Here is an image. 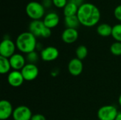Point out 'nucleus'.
Listing matches in <instances>:
<instances>
[{
    "label": "nucleus",
    "mask_w": 121,
    "mask_h": 120,
    "mask_svg": "<svg viewBox=\"0 0 121 120\" xmlns=\"http://www.w3.org/2000/svg\"><path fill=\"white\" fill-rule=\"evenodd\" d=\"M77 16L81 25L86 27H93L99 23L101 18V12L94 4L84 3L79 7Z\"/></svg>",
    "instance_id": "obj_1"
},
{
    "label": "nucleus",
    "mask_w": 121,
    "mask_h": 120,
    "mask_svg": "<svg viewBox=\"0 0 121 120\" xmlns=\"http://www.w3.org/2000/svg\"><path fill=\"white\" fill-rule=\"evenodd\" d=\"M16 45L17 49L23 53L28 54L34 52L37 46L36 37L30 32H23L17 37Z\"/></svg>",
    "instance_id": "obj_2"
},
{
    "label": "nucleus",
    "mask_w": 121,
    "mask_h": 120,
    "mask_svg": "<svg viewBox=\"0 0 121 120\" xmlns=\"http://www.w3.org/2000/svg\"><path fill=\"white\" fill-rule=\"evenodd\" d=\"M26 12L29 18L34 20H40L45 15V7L38 1H30L26 6Z\"/></svg>",
    "instance_id": "obj_3"
},
{
    "label": "nucleus",
    "mask_w": 121,
    "mask_h": 120,
    "mask_svg": "<svg viewBox=\"0 0 121 120\" xmlns=\"http://www.w3.org/2000/svg\"><path fill=\"white\" fill-rule=\"evenodd\" d=\"M118 111L113 105H104L101 107L98 110V118L99 120H115Z\"/></svg>",
    "instance_id": "obj_4"
},
{
    "label": "nucleus",
    "mask_w": 121,
    "mask_h": 120,
    "mask_svg": "<svg viewBox=\"0 0 121 120\" xmlns=\"http://www.w3.org/2000/svg\"><path fill=\"white\" fill-rule=\"evenodd\" d=\"M16 47V43L10 39L3 40L0 44V56L9 59L15 54Z\"/></svg>",
    "instance_id": "obj_5"
},
{
    "label": "nucleus",
    "mask_w": 121,
    "mask_h": 120,
    "mask_svg": "<svg viewBox=\"0 0 121 120\" xmlns=\"http://www.w3.org/2000/svg\"><path fill=\"white\" fill-rule=\"evenodd\" d=\"M24 80L27 81H32L35 80L39 74V69L35 64L28 63L21 71Z\"/></svg>",
    "instance_id": "obj_6"
},
{
    "label": "nucleus",
    "mask_w": 121,
    "mask_h": 120,
    "mask_svg": "<svg viewBox=\"0 0 121 120\" xmlns=\"http://www.w3.org/2000/svg\"><path fill=\"white\" fill-rule=\"evenodd\" d=\"M32 116L31 110L25 105H20L16 108L12 115L13 120H30Z\"/></svg>",
    "instance_id": "obj_7"
},
{
    "label": "nucleus",
    "mask_w": 121,
    "mask_h": 120,
    "mask_svg": "<svg viewBox=\"0 0 121 120\" xmlns=\"http://www.w3.org/2000/svg\"><path fill=\"white\" fill-rule=\"evenodd\" d=\"M7 80L9 84L14 88L20 87L25 81L21 71L16 70H13L9 73Z\"/></svg>",
    "instance_id": "obj_8"
},
{
    "label": "nucleus",
    "mask_w": 121,
    "mask_h": 120,
    "mask_svg": "<svg viewBox=\"0 0 121 120\" xmlns=\"http://www.w3.org/2000/svg\"><path fill=\"white\" fill-rule=\"evenodd\" d=\"M59 57V50L53 47L49 46L44 48L40 52V57L45 62H52Z\"/></svg>",
    "instance_id": "obj_9"
},
{
    "label": "nucleus",
    "mask_w": 121,
    "mask_h": 120,
    "mask_svg": "<svg viewBox=\"0 0 121 120\" xmlns=\"http://www.w3.org/2000/svg\"><path fill=\"white\" fill-rule=\"evenodd\" d=\"M13 106L9 101L2 100L0 102V120H8L13 115Z\"/></svg>",
    "instance_id": "obj_10"
},
{
    "label": "nucleus",
    "mask_w": 121,
    "mask_h": 120,
    "mask_svg": "<svg viewBox=\"0 0 121 120\" xmlns=\"http://www.w3.org/2000/svg\"><path fill=\"white\" fill-rule=\"evenodd\" d=\"M68 71L74 76H79L83 71V63L82 60L77 58L71 59L68 64Z\"/></svg>",
    "instance_id": "obj_11"
},
{
    "label": "nucleus",
    "mask_w": 121,
    "mask_h": 120,
    "mask_svg": "<svg viewBox=\"0 0 121 120\" xmlns=\"http://www.w3.org/2000/svg\"><path fill=\"white\" fill-rule=\"evenodd\" d=\"M9 62L11 66V69L16 71H21L25 66L26 59L21 54H14L9 58Z\"/></svg>",
    "instance_id": "obj_12"
},
{
    "label": "nucleus",
    "mask_w": 121,
    "mask_h": 120,
    "mask_svg": "<svg viewBox=\"0 0 121 120\" xmlns=\"http://www.w3.org/2000/svg\"><path fill=\"white\" fill-rule=\"evenodd\" d=\"M79 33L77 29L66 28L62 33V40L67 44H72L77 41Z\"/></svg>",
    "instance_id": "obj_13"
},
{
    "label": "nucleus",
    "mask_w": 121,
    "mask_h": 120,
    "mask_svg": "<svg viewBox=\"0 0 121 120\" xmlns=\"http://www.w3.org/2000/svg\"><path fill=\"white\" fill-rule=\"evenodd\" d=\"M43 21L46 27L52 29L53 28H55L59 24L60 17L56 13L50 12L45 15Z\"/></svg>",
    "instance_id": "obj_14"
},
{
    "label": "nucleus",
    "mask_w": 121,
    "mask_h": 120,
    "mask_svg": "<svg viewBox=\"0 0 121 120\" xmlns=\"http://www.w3.org/2000/svg\"><path fill=\"white\" fill-rule=\"evenodd\" d=\"M43 21L40 20H34L30 22L29 25V32L34 35L35 37H41L42 32L45 28Z\"/></svg>",
    "instance_id": "obj_15"
},
{
    "label": "nucleus",
    "mask_w": 121,
    "mask_h": 120,
    "mask_svg": "<svg viewBox=\"0 0 121 120\" xmlns=\"http://www.w3.org/2000/svg\"><path fill=\"white\" fill-rule=\"evenodd\" d=\"M79 7L77 4L68 1L67 5L64 7L63 8V13L65 15V17H68V16H75L77 14Z\"/></svg>",
    "instance_id": "obj_16"
},
{
    "label": "nucleus",
    "mask_w": 121,
    "mask_h": 120,
    "mask_svg": "<svg viewBox=\"0 0 121 120\" xmlns=\"http://www.w3.org/2000/svg\"><path fill=\"white\" fill-rule=\"evenodd\" d=\"M113 27L107 23L100 24L96 29L98 34L102 37H108L112 35Z\"/></svg>",
    "instance_id": "obj_17"
},
{
    "label": "nucleus",
    "mask_w": 121,
    "mask_h": 120,
    "mask_svg": "<svg viewBox=\"0 0 121 120\" xmlns=\"http://www.w3.org/2000/svg\"><path fill=\"white\" fill-rule=\"evenodd\" d=\"M65 25L67 26V28L77 29V28L80 24V22L79 21L77 16L75 15L72 16L65 17Z\"/></svg>",
    "instance_id": "obj_18"
},
{
    "label": "nucleus",
    "mask_w": 121,
    "mask_h": 120,
    "mask_svg": "<svg viewBox=\"0 0 121 120\" xmlns=\"http://www.w3.org/2000/svg\"><path fill=\"white\" fill-rule=\"evenodd\" d=\"M11 69V66L9 58H6L0 56V73L1 74H5L9 72Z\"/></svg>",
    "instance_id": "obj_19"
},
{
    "label": "nucleus",
    "mask_w": 121,
    "mask_h": 120,
    "mask_svg": "<svg viewBox=\"0 0 121 120\" xmlns=\"http://www.w3.org/2000/svg\"><path fill=\"white\" fill-rule=\"evenodd\" d=\"M88 54V50L86 48V46L84 45H79L77 50H76V56L77 58L80 59V60H83L84 59Z\"/></svg>",
    "instance_id": "obj_20"
},
{
    "label": "nucleus",
    "mask_w": 121,
    "mask_h": 120,
    "mask_svg": "<svg viewBox=\"0 0 121 120\" xmlns=\"http://www.w3.org/2000/svg\"><path fill=\"white\" fill-rule=\"evenodd\" d=\"M111 35L117 42H121V23L116 24L113 27Z\"/></svg>",
    "instance_id": "obj_21"
},
{
    "label": "nucleus",
    "mask_w": 121,
    "mask_h": 120,
    "mask_svg": "<svg viewBox=\"0 0 121 120\" xmlns=\"http://www.w3.org/2000/svg\"><path fill=\"white\" fill-rule=\"evenodd\" d=\"M110 51L111 54L116 56L121 55V42H113L110 47Z\"/></svg>",
    "instance_id": "obj_22"
},
{
    "label": "nucleus",
    "mask_w": 121,
    "mask_h": 120,
    "mask_svg": "<svg viewBox=\"0 0 121 120\" xmlns=\"http://www.w3.org/2000/svg\"><path fill=\"white\" fill-rule=\"evenodd\" d=\"M26 60L30 64H35L38 60V55L36 52H32L28 54H27V58Z\"/></svg>",
    "instance_id": "obj_23"
},
{
    "label": "nucleus",
    "mask_w": 121,
    "mask_h": 120,
    "mask_svg": "<svg viewBox=\"0 0 121 120\" xmlns=\"http://www.w3.org/2000/svg\"><path fill=\"white\" fill-rule=\"evenodd\" d=\"M52 2L55 6H56L57 8H64V7L68 3L67 0H52Z\"/></svg>",
    "instance_id": "obj_24"
},
{
    "label": "nucleus",
    "mask_w": 121,
    "mask_h": 120,
    "mask_svg": "<svg viewBox=\"0 0 121 120\" xmlns=\"http://www.w3.org/2000/svg\"><path fill=\"white\" fill-rule=\"evenodd\" d=\"M114 16L117 20L121 21V4L117 6L114 9Z\"/></svg>",
    "instance_id": "obj_25"
},
{
    "label": "nucleus",
    "mask_w": 121,
    "mask_h": 120,
    "mask_svg": "<svg viewBox=\"0 0 121 120\" xmlns=\"http://www.w3.org/2000/svg\"><path fill=\"white\" fill-rule=\"evenodd\" d=\"M51 34H52L51 29L45 26V28L43 29V32H42L41 37H44V38H48V37H49L51 35Z\"/></svg>",
    "instance_id": "obj_26"
},
{
    "label": "nucleus",
    "mask_w": 121,
    "mask_h": 120,
    "mask_svg": "<svg viewBox=\"0 0 121 120\" xmlns=\"http://www.w3.org/2000/svg\"><path fill=\"white\" fill-rule=\"evenodd\" d=\"M30 120H46V117L42 114H35L32 116Z\"/></svg>",
    "instance_id": "obj_27"
},
{
    "label": "nucleus",
    "mask_w": 121,
    "mask_h": 120,
    "mask_svg": "<svg viewBox=\"0 0 121 120\" xmlns=\"http://www.w3.org/2000/svg\"><path fill=\"white\" fill-rule=\"evenodd\" d=\"M69 1L72 2V3L77 4L78 6H80L82 4H84L83 3V0H69Z\"/></svg>",
    "instance_id": "obj_28"
},
{
    "label": "nucleus",
    "mask_w": 121,
    "mask_h": 120,
    "mask_svg": "<svg viewBox=\"0 0 121 120\" xmlns=\"http://www.w3.org/2000/svg\"><path fill=\"white\" fill-rule=\"evenodd\" d=\"M115 120H121V112H118V115H117Z\"/></svg>",
    "instance_id": "obj_29"
},
{
    "label": "nucleus",
    "mask_w": 121,
    "mask_h": 120,
    "mask_svg": "<svg viewBox=\"0 0 121 120\" xmlns=\"http://www.w3.org/2000/svg\"><path fill=\"white\" fill-rule=\"evenodd\" d=\"M118 103H119V105L121 106V94L120 95L119 98H118Z\"/></svg>",
    "instance_id": "obj_30"
},
{
    "label": "nucleus",
    "mask_w": 121,
    "mask_h": 120,
    "mask_svg": "<svg viewBox=\"0 0 121 120\" xmlns=\"http://www.w3.org/2000/svg\"><path fill=\"white\" fill-rule=\"evenodd\" d=\"M43 1H47V0H43Z\"/></svg>",
    "instance_id": "obj_31"
},
{
    "label": "nucleus",
    "mask_w": 121,
    "mask_h": 120,
    "mask_svg": "<svg viewBox=\"0 0 121 120\" xmlns=\"http://www.w3.org/2000/svg\"></svg>",
    "instance_id": "obj_32"
}]
</instances>
